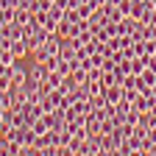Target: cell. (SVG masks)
I'll use <instances>...</instances> for the list:
<instances>
[{"instance_id":"obj_1","label":"cell","mask_w":156,"mask_h":156,"mask_svg":"<svg viewBox=\"0 0 156 156\" xmlns=\"http://www.w3.org/2000/svg\"><path fill=\"white\" fill-rule=\"evenodd\" d=\"M58 50H62V36L50 34L45 42H42V48L34 50V62H50L53 56H58Z\"/></svg>"},{"instance_id":"obj_2","label":"cell","mask_w":156,"mask_h":156,"mask_svg":"<svg viewBox=\"0 0 156 156\" xmlns=\"http://www.w3.org/2000/svg\"><path fill=\"white\" fill-rule=\"evenodd\" d=\"M9 78H11V87H25V81H28V70L20 67V64H14V67L9 70Z\"/></svg>"},{"instance_id":"obj_3","label":"cell","mask_w":156,"mask_h":156,"mask_svg":"<svg viewBox=\"0 0 156 156\" xmlns=\"http://www.w3.org/2000/svg\"><path fill=\"white\" fill-rule=\"evenodd\" d=\"M103 95H106V101H109V103H114V106H117V103L123 101V84H109Z\"/></svg>"},{"instance_id":"obj_4","label":"cell","mask_w":156,"mask_h":156,"mask_svg":"<svg viewBox=\"0 0 156 156\" xmlns=\"http://www.w3.org/2000/svg\"><path fill=\"white\" fill-rule=\"evenodd\" d=\"M11 53L17 56V58H25L31 50H28V42H25V39H14V42H11Z\"/></svg>"},{"instance_id":"obj_5","label":"cell","mask_w":156,"mask_h":156,"mask_svg":"<svg viewBox=\"0 0 156 156\" xmlns=\"http://www.w3.org/2000/svg\"><path fill=\"white\" fill-rule=\"evenodd\" d=\"M101 153H103V156L114 153V140H112V134H101Z\"/></svg>"},{"instance_id":"obj_6","label":"cell","mask_w":156,"mask_h":156,"mask_svg":"<svg viewBox=\"0 0 156 156\" xmlns=\"http://www.w3.org/2000/svg\"><path fill=\"white\" fill-rule=\"evenodd\" d=\"M42 25H45L50 34H56V28H58V20H56V17H50V14L45 11V14H42Z\"/></svg>"},{"instance_id":"obj_7","label":"cell","mask_w":156,"mask_h":156,"mask_svg":"<svg viewBox=\"0 0 156 156\" xmlns=\"http://www.w3.org/2000/svg\"><path fill=\"white\" fill-rule=\"evenodd\" d=\"M0 62H3V64H17V56L11 53V48H3V50H0Z\"/></svg>"},{"instance_id":"obj_8","label":"cell","mask_w":156,"mask_h":156,"mask_svg":"<svg viewBox=\"0 0 156 156\" xmlns=\"http://www.w3.org/2000/svg\"><path fill=\"white\" fill-rule=\"evenodd\" d=\"M117 156H134V145H131V140H123V142H120Z\"/></svg>"},{"instance_id":"obj_9","label":"cell","mask_w":156,"mask_h":156,"mask_svg":"<svg viewBox=\"0 0 156 156\" xmlns=\"http://www.w3.org/2000/svg\"><path fill=\"white\" fill-rule=\"evenodd\" d=\"M140 78H142V81H145V84H151V87H153V84H156V70H151V67H145V70L140 73Z\"/></svg>"},{"instance_id":"obj_10","label":"cell","mask_w":156,"mask_h":156,"mask_svg":"<svg viewBox=\"0 0 156 156\" xmlns=\"http://www.w3.org/2000/svg\"><path fill=\"white\" fill-rule=\"evenodd\" d=\"M89 14H92V6H89V3H84V6H78V20H87Z\"/></svg>"},{"instance_id":"obj_11","label":"cell","mask_w":156,"mask_h":156,"mask_svg":"<svg viewBox=\"0 0 156 156\" xmlns=\"http://www.w3.org/2000/svg\"><path fill=\"white\" fill-rule=\"evenodd\" d=\"M0 17H3L6 23H11V20H14V9H3V11H0Z\"/></svg>"},{"instance_id":"obj_12","label":"cell","mask_w":156,"mask_h":156,"mask_svg":"<svg viewBox=\"0 0 156 156\" xmlns=\"http://www.w3.org/2000/svg\"><path fill=\"white\" fill-rule=\"evenodd\" d=\"M3 48H11V39H9L3 31H0V50H3Z\"/></svg>"},{"instance_id":"obj_13","label":"cell","mask_w":156,"mask_h":156,"mask_svg":"<svg viewBox=\"0 0 156 156\" xmlns=\"http://www.w3.org/2000/svg\"><path fill=\"white\" fill-rule=\"evenodd\" d=\"M6 151H9V140L0 134V156H6Z\"/></svg>"},{"instance_id":"obj_14","label":"cell","mask_w":156,"mask_h":156,"mask_svg":"<svg viewBox=\"0 0 156 156\" xmlns=\"http://www.w3.org/2000/svg\"><path fill=\"white\" fill-rule=\"evenodd\" d=\"M0 6H3V9H17L20 0H0Z\"/></svg>"},{"instance_id":"obj_15","label":"cell","mask_w":156,"mask_h":156,"mask_svg":"<svg viewBox=\"0 0 156 156\" xmlns=\"http://www.w3.org/2000/svg\"><path fill=\"white\" fill-rule=\"evenodd\" d=\"M142 23H148V25H156V9H153V11H151V14L142 20Z\"/></svg>"},{"instance_id":"obj_16","label":"cell","mask_w":156,"mask_h":156,"mask_svg":"<svg viewBox=\"0 0 156 156\" xmlns=\"http://www.w3.org/2000/svg\"><path fill=\"white\" fill-rule=\"evenodd\" d=\"M148 142H151V145L156 142V126H153V128H148Z\"/></svg>"},{"instance_id":"obj_17","label":"cell","mask_w":156,"mask_h":156,"mask_svg":"<svg viewBox=\"0 0 156 156\" xmlns=\"http://www.w3.org/2000/svg\"><path fill=\"white\" fill-rule=\"evenodd\" d=\"M148 156H156V142H153V145L148 148Z\"/></svg>"},{"instance_id":"obj_18","label":"cell","mask_w":156,"mask_h":156,"mask_svg":"<svg viewBox=\"0 0 156 156\" xmlns=\"http://www.w3.org/2000/svg\"><path fill=\"white\" fill-rule=\"evenodd\" d=\"M151 95H153V98H156V84H153V87H151Z\"/></svg>"},{"instance_id":"obj_19","label":"cell","mask_w":156,"mask_h":156,"mask_svg":"<svg viewBox=\"0 0 156 156\" xmlns=\"http://www.w3.org/2000/svg\"><path fill=\"white\" fill-rule=\"evenodd\" d=\"M3 128H6V126H3V120H0V134H3Z\"/></svg>"}]
</instances>
